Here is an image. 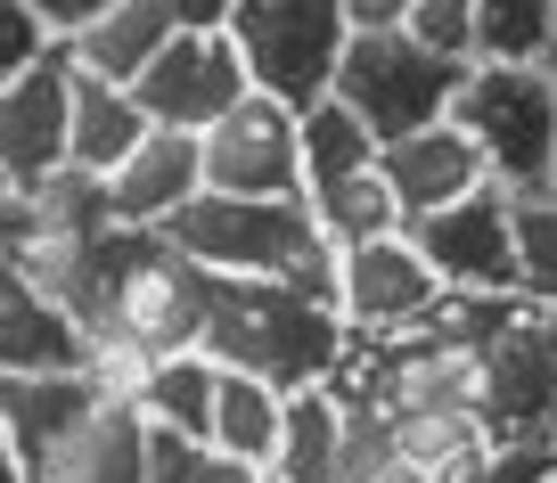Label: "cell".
Returning a JSON list of instances; mask_svg holds the SVG:
<instances>
[{
  "label": "cell",
  "mask_w": 557,
  "mask_h": 483,
  "mask_svg": "<svg viewBox=\"0 0 557 483\" xmlns=\"http://www.w3.org/2000/svg\"><path fill=\"white\" fill-rule=\"evenodd\" d=\"M278 418H287V394H278L271 377L222 369V385H213V443L206 450H230V459L271 467L278 459Z\"/></svg>",
  "instance_id": "obj_23"
},
{
  "label": "cell",
  "mask_w": 557,
  "mask_h": 483,
  "mask_svg": "<svg viewBox=\"0 0 557 483\" xmlns=\"http://www.w3.org/2000/svg\"><path fill=\"white\" fill-rule=\"evenodd\" d=\"M246 90L255 83H246V58H238L230 34H173L157 50V66L132 83V99L148 107V123H164V132H213Z\"/></svg>",
  "instance_id": "obj_11"
},
{
  "label": "cell",
  "mask_w": 557,
  "mask_h": 483,
  "mask_svg": "<svg viewBox=\"0 0 557 483\" xmlns=\"http://www.w3.org/2000/svg\"><path fill=\"white\" fill-rule=\"evenodd\" d=\"M139 139H148V107L132 99V83H107V74H83V66H74L66 164H83V173H115Z\"/></svg>",
  "instance_id": "obj_18"
},
{
  "label": "cell",
  "mask_w": 557,
  "mask_h": 483,
  "mask_svg": "<svg viewBox=\"0 0 557 483\" xmlns=\"http://www.w3.org/2000/svg\"><path fill=\"white\" fill-rule=\"evenodd\" d=\"M345 434H352L345 394H336V385H296V394H287V418H278L271 475H287V483H336V475H345Z\"/></svg>",
  "instance_id": "obj_19"
},
{
  "label": "cell",
  "mask_w": 557,
  "mask_h": 483,
  "mask_svg": "<svg viewBox=\"0 0 557 483\" xmlns=\"http://www.w3.org/2000/svg\"><path fill=\"white\" fill-rule=\"evenodd\" d=\"M541 311V336H549V352H557V304H533Z\"/></svg>",
  "instance_id": "obj_38"
},
{
  "label": "cell",
  "mask_w": 557,
  "mask_h": 483,
  "mask_svg": "<svg viewBox=\"0 0 557 483\" xmlns=\"http://www.w3.org/2000/svg\"><path fill=\"white\" fill-rule=\"evenodd\" d=\"M25 230H50V238H107L115 222V189L107 173H83V164H58L41 189H25Z\"/></svg>",
  "instance_id": "obj_24"
},
{
  "label": "cell",
  "mask_w": 557,
  "mask_h": 483,
  "mask_svg": "<svg viewBox=\"0 0 557 483\" xmlns=\"http://www.w3.org/2000/svg\"><path fill=\"white\" fill-rule=\"evenodd\" d=\"M107 189H115L123 230H164L189 197H206V132H164V123H148V139L107 173Z\"/></svg>",
  "instance_id": "obj_15"
},
{
  "label": "cell",
  "mask_w": 557,
  "mask_h": 483,
  "mask_svg": "<svg viewBox=\"0 0 557 483\" xmlns=\"http://www.w3.org/2000/svg\"><path fill=\"white\" fill-rule=\"evenodd\" d=\"M410 238H418V255L435 262L443 287L517 295V197L500 181H484L475 197H451L443 213H418Z\"/></svg>",
  "instance_id": "obj_9"
},
{
  "label": "cell",
  "mask_w": 557,
  "mask_h": 483,
  "mask_svg": "<svg viewBox=\"0 0 557 483\" xmlns=\"http://www.w3.org/2000/svg\"><path fill=\"white\" fill-rule=\"evenodd\" d=\"M181 17V34H230V17H238V0H164Z\"/></svg>",
  "instance_id": "obj_34"
},
{
  "label": "cell",
  "mask_w": 557,
  "mask_h": 483,
  "mask_svg": "<svg viewBox=\"0 0 557 483\" xmlns=\"http://www.w3.org/2000/svg\"><path fill=\"white\" fill-rule=\"evenodd\" d=\"M484 361H492L484 369V426L492 434H541L549 426V410H557V352H549V336H541L533 304L492 336Z\"/></svg>",
  "instance_id": "obj_16"
},
{
  "label": "cell",
  "mask_w": 557,
  "mask_h": 483,
  "mask_svg": "<svg viewBox=\"0 0 557 483\" xmlns=\"http://www.w3.org/2000/svg\"><path fill=\"white\" fill-rule=\"evenodd\" d=\"M230 41H238L255 90H271L287 107H312L336 90L352 25H345V0H238Z\"/></svg>",
  "instance_id": "obj_5"
},
{
  "label": "cell",
  "mask_w": 557,
  "mask_h": 483,
  "mask_svg": "<svg viewBox=\"0 0 557 483\" xmlns=\"http://www.w3.org/2000/svg\"><path fill=\"white\" fill-rule=\"evenodd\" d=\"M557 50V0H475V58L484 66H541Z\"/></svg>",
  "instance_id": "obj_25"
},
{
  "label": "cell",
  "mask_w": 557,
  "mask_h": 483,
  "mask_svg": "<svg viewBox=\"0 0 557 483\" xmlns=\"http://www.w3.org/2000/svg\"><path fill=\"white\" fill-rule=\"evenodd\" d=\"M17 222H25V189H9V181H0V246L17 238Z\"/></svg>",
  "instance_id": "obj_36"
},
{
  "label": "cell",
  "mask_w": 557,
  "mask_h": 483,
  "mask_svg": "<svg viewBox=\"0 0 557 483\" xmlns=\"http://www.w3.org/2000/svg\"><path fill=\"white\" fill-rule=\"evenodd\" d=\"M213 385H222V361L206 352H173V361H148L132 377V401L148 426L189 434V443H213Z\"/></svg>",
  "instance_id": "obj_20"
},
{
  "label": "cell",
  "mask_w": 557,
  "mask_h": 483,
  "mask_svg": "<svg viewBox=\"0 0 557 483\" xmlns=\"http://www.w3.org/2000/svg\"><path fill=\"white\" fill-rule=\"evenodd\" d=\"M0 483H34V475L17 467V450H9V434H0Z\"/></svg>",
  "instance_id": "obj_37"
},
{
  "label": "cell",
  "mask_w": 557,
  "mask_h": 483,
  "mask_svg": "<svg viewBox=\"0 0 557 483\" xmlns=\"http://www.w3.org/2000/svg\"><path fill=\"white\" fill-rule=\"evenodd\" d=\"M377 173H385V189L401 197V222H418V213H443L451 197H475L492 181V164H484V148L443 115V123H426V132L385 139Z\"/></svg>",
  "instance_id": "obj_14"
},
{
  "label": "cell",
  "mask_w": 557,
  "mask_h": 483,
  "mask_svg": "<svg viewBox=\"0 0 557 483\" xmlns=\"http://www.w3.org/2000/svg\"><path fill=\"white\" fill-rule=\"evenodd\" d=\"M206 189L222 197H304V107L246 90L206 132Z\"/></svg>",
  "instance_id": "obj_7"
},
{
  "label": "cell",
  "mask_w": 557,
  "mask_h": 483,
  "mask_svg": "<svg viewBox=\"0 0 557 483\" xmlns=\"http://www.w3.org/2000/svg\"><path fill=\"white\" fill-rule=\"evenodd\" d=\"M262 483H287V475H262Z\"/></svg>",
  "instance_id": "obj_41"
},
{
  "label": "cell",
  "mask_w": 557,
  "mask_h": 483,
  "mask_svg": "<svg viewBox=\"0 0 557 483\" xmlns=\"http://www.w3.org/2000/svg\"><path fill=\"white\" fill-rule=\"evenodd\" d=\"M541 74H549V83H557V50H549V58H541Z\"/></svg>",
  "instance_id": "obj_39"
},
{
  "label": "cell",
  "mask_w": 557,
  "mask_h": 483,
  "mask_svg": "<svg viewBox=\"0 0 557 483\" xmlns=\"http://www.w3.org/2000/svg\"><path fill=\"white\" fill-rule=\"evenodd\" d=\"M451 123L484 148L492 181L508 197L549 189V173H557V83L541 66H484L475 58L459 99H451Z\"/></svg>",
  "instance_id": "obj_4"
},
{
  "label": "cell",
  "mask_w": 557,
  "mask_h": 483,
  "mask_svg": "<svg viewBox=\"0 0 557 483\" xmlns=\"http://www.w3.org/2000/svg\"><path fill=\"white\" fill-rule=\"evenodd\" d=\"M345 352H352V329L336 304L287 287V278H213L206 361L271 377L278 394H296V385H329L345 369Z\"/></svg>",
  "instance_id": "obj_2"
},
{
  "label": "cell",
  "mask_w": 557,
  "mask_h": 483,
  "mask_svg": "<svg viewBox=\"0 0 557 483\" xmlns=\"http://www.w3.org/2000/svg\"><path fill=\"white\" fill-rule=\"evenodd\" d=\"M401 34L418 50L451 58V66H475V0H410V25Z\"/></svg>",
  "instance_id": "obj_28"
},
{
  "label": "cell",
  "mask_w": 557,
  "mask_h": 483,
  "mask_svg": "<svg viewBox=\"0 0 557 483\" xmlns=\"http://www.w3.org/2000/svg\"><path fill=\"white\" fill-rule=\"evenodd\" d=\"M66 115H74V58L58 41L50 58L0 83V181L9 189H41L66 164Z\"/></svg>",
  "instance_id": "obj_12"
},
{
  "label": "cell",
  "mask_w": 557,
  "mask_h": 483,
  "mask_svg": "<svg viewBox=\"0 0 557 483\" xmlns=\"http://www.w3.org/2000/svg\"><path fill=\"white\" fill-rule=\"evenodd\" d=\"M435 295H443V278H435V262L418 255L410 230L336 246V311H345L352 336H410L435 311Z\"/></svg>",
  "instance_id": "obj_8"
},
{
  "label": "cell",
  "mask_w": 557,
  "mask_h": 483,
  "mask_svg": "<svg viewBox=\"0 0 557 483\" xmlns=\"http://www.w3.org/2000/svg\"><path fill=\"white\" fill-rule=\"evenodd\" d=\"M549 483H557V475H549Z\"/></svg>",
  "instance_id": "obj_43"
},
{
  "label": "cell",
  "mask_w": 557,
  "mask_h": 483,
  "mask_svg": "<svg viewBox=\"0 0 557 483\" xmlns=\"http://www.w3.org/2000/svg\"><path fill=\"white\" fill-rule=\"evenodd\" d=\"M517 295L557 304V189L517 197Z\"/></svg>",
  "instance_id": "obj_27"
},
{
  "label": "cell",
  "mask_w": 557,
  "mask_h": 483,
  "mask_svg": "<svg viewBox=\"0 0 557 483\" xmlns=\"http://www.w3.org/2000/svg\"><path fill=\"white\" fill-rule=\"evenodd\" d=\"M271 467L255 459H230V450H197V483H262Z\"/></svg>",
  "instance_id": "obj_35"
},
{
  "label": "cell",
  "mask_w": 557,
  "mask_h": 483,
  "mask_svg": "<svg viewBox=\"0 0 557 483\" xmlns=\"http://www.w3.org/2000/svg\"><path fill=\"white\" fill-rule=\"evenodd\" d=\"M377 148L385 139L369 132L345 99H312L304 107V197H329V189H345V181H361L369 164H377Z\"/></svg>",
  "instance_id": "obj_22"
},
{
  "label": "cell",
  "mask_w": 557,
  "mask_h": 483,
  "mask_svg": "<svg viewBox=\"0 0 557 483\" xmlns=\"http://www.w3.org/2000/svg\"><path fill=\"white\" fill-rule=\"evenodd\" d=\"M164 238L213 278H287V287L336 304V246L320 238L304 197H189L164 222Z\"/></svg>",
  "instance_id": "obj_3"
},
{
  "label": "cell",
  "mask_w": 557,
  "mask_h": 483,
  "mask_svg": "<svg viewBox=\"0 0 557 483\" xmlns=\"http://www.w3.org/2000/svg\"><path fill=\"white\" fill-rule=\"evenodd\" d=\"M206 304H213V271H197L164 230H107L66 295V311L99 345V377L115 394H132L148 361L206 352Z\"/></svg>",
  "instance_id": "obj_1"
},
{
  "label": "cell",
  "mask_w": 557,
  "mask_h": 483,
  "mask_svg": "<svg viewBox=\"0 0 557 483\" xmlns=\"http://www.w3.org/2000/svg\"><path fill=\"white\" fill-rule=\"evenodd\" d=\"M197 450H206V443L148 426V483H197Z\"/></svg>",
  "instance_id": "obj_31"
},
{
  "label": "cell",
  "mask_w": 557,
  "mask_h": 483,
  "mask_svg": "<svg viewBox=\"0 0 557 483\" xmlns=\"http://www.w3.org/2000/svg\"><path fill=\"white\" fill-rule=\"evenodd\" d=\"M173 34H181V17L164 0H115V9H99V17L66 41V58L83 74H107V83H139Z\"/></svg>",
  "instance_id": "obj_17"
},
{
  "label": "cell",
  "mask_w": 557,
  "mask_h": 483,
  "mask_svg": "<svg viewBox=\"0 0 557 483\" xmlns=\"http://www.w3.org/2000/svg\"><path fill=\"white\" fill-rule=\"evenodd\" d=\"M115 401V385L99 377V369H41V377H0V434H9V450H17V467L34 483L58 475V459H66L74 443H83V426Z\"/></svg>",
  "instance_id": "obj_10"
},
{
  "label": "cell",
  "mask_w": 557,
  "mask_h": 483,
  "mask_svg": "<svg viewBox=\"0 0 557 483\" xmlns=\"http://www.w3.org/2000/svg\"><path fill=\"white\" fill-rule=\"evenodd\" d=\"M459 83H468V66L418 50L410 34H352L329 99H345L377 139H401V132H426V123L451 115Z\"/></svg>",
  "instance_id": "obj_6"
},
{
  "label": "cell",
  "mask_w": 557,
  "mask_h": 483,
  "mask_svg": "<svg viewBox=\"0 0 557 483\" xmlns=\"http://www.w3.org/2000/svg\"><path fill=\"white\" fill-rule=\"evenodd\" d=\"M345 25L352 34H401V25H410V0H345Z\"/></svg>",
  "instance_id": "obj_33"
},
{
  "label": "cell",
  "mask_w": 557,
  "mask_h": 483,
  "mask_svg": "<svg viewBox=\"0 0 557 483\" xmlns=\"http://www.w3.org/2000/svg\"><path fill=\"white\" fill-rule=\"evenodd\" d=\"M549 475H557L549 434H500L484 450V467H475V483H549Z\"/></svg>",
  "instance_id": "obj_29"
},
{
  "label": "cell",
  "mask_w": 557,
  "mask_h": 483,
  "mask_svg": "<svg viewBox=\"0 0 557 483\" xmlns=\"http://www.w3.org/2000/svg\"><path fill=\"white\" fill-rule=\"evenodd\" d=\"M50 50H58L50 25H41L25 0H0V83H9V74H25L34 58H50Z\"/></svg>",
  "instance_id": "obj_30"
},
{
  "label": "cell",
  "mask_w": 557,
  "mask_h": 483,
  "mask_svg": "<svg viewBox=\"0 0 557 483\" xmlns=\"http://www.w3.org/2000/svg\"><path fill=\"white\" fill-rule=\"evenodd\" d=\"M50 483H148V418L132 394H115L99 418L83 426V443L58 459Z\"/></svg>",
  "instance_id": "obj_21"
},
{
  "label": "cell",
  "mask_w": 557,
  "mask_h": 483,
  "mask_svg": "<svg viewBox=\"0 0 557 483\" xmlns=\"http://www.w3.org/2000/svg\"><path fill=\"white\" fill-rule=\"evenodd\" d=\"M41 369H99V345L50 287H34L0 255V377H41Z\"/></svg>",
  "instance_id": "obj_13"
},
{
  "label": "cell",
  "mask_w": 557,
  "mask_h": 483,
  "mask_svg": "<svg viewBox=\"0 0 557 483\" xmlns=\"http://www.w3.org/2000/svg\"><path fill=\"white\" fill-rule=\"evenodd\" d=\"M549 189H557V173H549Z\"/></svg>",
  "instance_id": "obj_42"
},
{
  "label": "cell",
  "mask_w": 557,
  "mask_h": 483,
  "mask_svg": "<svg viewBox=\"0 0 557 483\" xmlns=\"http://www.w3.org/2000/svg\"><path fill=\"white\" fill-rule=\"evenodd\" d=\"M304 206H312V222H320L329 246H361V238H385V230H410L401 222V197L385 189L377 164H369L361 181H345V189H329V197H304Z\"/></svg>",
  "instance_id": "obj_26"
},
{
  "label": "cell",
  "mask_w": 557,
  "mask_h": 483,
  "mask_svg": "<svg viewBox=\"0 0 557 483\" xmlns=\"http://www.w3.org/2000/svg\"><path fill=\"white\" fill-rule=\"evenodd\" d=\"M541 434H549V450H557V410H549V426H541Z\"/></svg>",
  "instance_id": "obj_40"
},
{
  "label": "cell",
  "mask_w": 557,
  "mask_h": 483,
  "mask_svg": "<svg viewBox=\"0 0 557 483\" xmlns=\"http://www.w3.org/2000/svg\"><path fill=\"white\" fill-rule=\"evenodd\" d=\"M25 9L50 25V41H74L90 17H99V9H115V0H25Z\"/></svg>",
  "instance_id": "obj_32"
}]
</instances>
